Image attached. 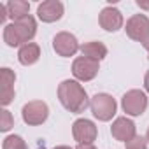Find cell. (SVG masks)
<instances>
[{
  "label": "cell",
  "instance_id": "obj_1",
  "mask_svg": "<svg viewBox=\"0 0 149 149\" xmlns=\"http://www.w3.org/2000/svg\"><path fill=\"white\" fill-rule=\"evenodd\" d=\"M58 100L60 104L72 114H79L90 105V98L86 90L79 84V81L65 79L58 86Z\"/></svg>",
  "mask_w": 149,
  "mask_h": 149
},
{
  "label": "cell",
  "instance_id": "obj_2",
  "mask_svg": "<svg viewBox=\"0 0 149 149\" xmlns=\"http://www.w3.org/2000/svg\"><path fill=\"white\" fill-rule=\"evenodd\" d=\"M37 33V21L33 16H25L21 19H16L4 28V42L11 47L25 46L28 44Z\"/></svg>",
  "mask_w": 149,
  "mask_h": 149
},
{
  "label": "cell",
  "instance_id": "obj_3",
  "mask_svg": "<svg viewBox=\"0 0 149 149\" xmlns=\"http://www.w3.org/2000/svg\"><path fill=\"white\" fill-rule=\"evenodd\" d=\"M90 107H91L93 116H95L98 121H111L112 116L116 114L118 104H116V100H114L111 95H107V93H97V95L91 98Z\"/></svg>",
  "mask_w": 149,
  "mask_h": 149
},
{
  "label": "cell",
  "instance_id": "obj_4",
  "mask_svg": "<svg viewBox=\"0 0 149 149\" xmlns=\"http://www.w3.org/2000/svg\"><path fill=\"white\" fill-rule=\"evenodd\" d=\"M21 116H23V121L30 126H39L42 125L47 116H49V107L46 102L42 100H32L28 104L23 105L21 109Z\"/></svg>",
  "mask_w": 149,
  "mask_h": 149
},
{
  "label": "cell",
  "instance_id": "obj_5",
  "mask_svg": "<svg viewBox=\"0 0 149 149\" xmlns=\"http://www.w3.org/2000/svg\"><path fill=\"white\" fill-rule=\"evenodd\" d=\"M121 105L128 116H140L147 109V95L142 90H130L125 93Z\"/></svg>",
  "mask_w": 149,
  "mask_h": 149
},
{
  "label": "cell",
  "instance_id": "obj_6",
  "mask_svg": "<svg viewBox=\"0 0 149 149\" xmlns=\"http://www.w3.org/2000/svg\"><path fill=\"white\" fill-rule=\"evenodd\" d=\"M98 70H100L98 61H95L91 58H86V56H79L72 63V74H74V77L77 81H91V79H95Z\"/></svg>",
  "mask_w": 149,
  "mask_h": 149
},
{
  "label": "cell",
  "instance_id": "obj_7",
  "mask_svg": "<svg viewBox=\"0 0 149 149\" xmlns=\"http://www.w3.org/2000/svg\"><path fill=\"white\" fill-rule=\"evenodd\" d=\"M53 49L60 56L68 58V56H74L77 51H81V46H79L76 35H72L68 32H60L53 39Z\"/></svg>",
  "mask_w": 149,
  "mask_h": 149
},
{
  "label": "cell",
  "instance_id": "obj_8",
  "mask_svg": "<svg viewBox=\"0 0 149 149\" xmlns=\"http://www.w3.org/2000/svg\"><path fill=\"white\" fill-rule=\"evenodd\" d=\"M72 135H74V140L77 144H93L98 132H97V126H95L93 121H90L86 118H81L77 121H74Z\"/></svg>",
  "mask_w": 149,
  "mask_h": 149
},
{
  "label": "cell",
  "instance_id": "obj_9",
  "mask_svg": "<svg viewBox=\"0 0 149 149\" xmlns=\"http://www.w3.org/2000/svg\"><path fill=\"white\" fill-rule=\"evenodd\" d=\"M63 11H65V7L60 0H46V2L39 4L37 16L44 23H54L63 16Z\"/></svg>",
  "mask_w": 149,
  "mask_h": 149
},
{
  "label": "cell",
  "instance_id": "obj_10",
  "mask_svg": "<svg viewBox=\"0 0 149 149\" xmlns=\"http://www.w3.org/2000/svg\"><path fill=\"white\" fill-rule=\"evenodd\" d=\"M98 23L105 32H118L119 28H123V14L119 9L107 6L102 9V13L98 16Z\"/></svg>",
  "mask_w": 149,
  "mask_h": 149
},
{
  "label": "cell",
  "instance_id": "obj_11",
  "mask_svg": "<svg viewBox=\"0 0 149 149\" xmlns=\"http://www.w3.org/2000/svg\"><path fill=\"white\" fill-rule=\"evenodd\" d=\"M126 35L133 40H142L146 37V33L149 32V18L146 14H135L126 21Z\"/></svg>",
  "mask_w": 149,
  "mask_h": 149
},
{
  "label": "cell",
  "instance_id": "obj_12",
  "mask_svg": "<svg viewBox=\"0 0 149 149\" xmlns=\"http://www.w3.org/2000/svg\"><path fill=\"white\" fill-rule=\"evenodd\" d=\"M111 133L116 140H121V142H130L133 137H137L135 133V123L128 118H116L112 126H111Z\"/></svg>",
  "mask_w": 149,
  "mask_h": 149
},
{
  "label": "cell",
  "instance_id": "obj_13",
  "mask_svg": "<svg viewBox=\"0 0 149 149\" xmlns=\"http://www.w3.org/2000/svg\"><path fill=\"white\" fill-rule=\"evenodd\" d=\"M39 58H40V47L35 42H28L21 46L18 51V60L21 65H33L39 61Z\"/></svg>",
  "mask_w": 149,
  "mask_h": 149
},
{
  "label": "cell",
  "instance_id": "obj_14",
  "mask_svg": "<svg viewBox=\"0 0 149 149\" xmlns=\"http://www.w3.org/2000/svg\"><path fill=\"white\" fill-rule=\"evenodd\" d=\"M81 53L83 56L86 58H91L95 61H100L107 56V46L104 42H98V40H91V42H84L81 46Z\"/></svg>",
  "mask_w": 149,
  "mask_h": 149
},
{
  "label": "cell",
  "instance_id": "obj_15",
  "mask_svg": "<svg viewBox=\"0 0 149 149\" xmlns=\"http://www.w3.org/2000/svg\"><path fill=\"white\" fill-rule=\"evenodd\" d=\"M6 6H7V11H9V18H11L13 21L21 19V18L28 16L30 4H28V2H25V0H9Z\"/></svg>",
  "mask_w": 149,
  "mask_h": 149
},
{
  "label": "cell",
  "instance_id": "obj_16",
  "mask_svg": "<svg viewBox=\"0 0 149 149\" xmlns=\"http://www.w3.org/2000/svg\"><path fill=\"white\" fill-rule=\"evenodd\" d=\"M14 83H16V74L4 67L0 70V90H14Z\"/></svg>",
  "mask_w": 149,
  "mask_h": 149
},
{
  "label": "cell",
  "instance_id": "obj_17",
  "mask_svg": "<svg viewBox=\"0 0 149 149\" xmlns=\"http://www.w3.org/2000/svg\"><path fill=\"white\" fill-rule=\"evenodd\" d=\"M2 149H28V146L19 135H9L4 139Z\"/></svg>",
  "mask_w": 149,
  "mask_h": 149
},
{
  "label": "cell",
  "instance_id": "obj_18",
  "mask_svg": "<svg viewBox=\"0 0 149 149\" xmlns=\"http://www.w3.org/2000/svg\"><path fill=\"white\" fill-rule=\"evenodd\" d=\"M13 126H14L13 114L7 109H2V111H0V130H2V132H9Z\"/></svg>",
  "mask_w": 149,
  "mask_h": 149
},
{
  "label": "cell",
  "instance_id": "obj_19",
  "mask_svg": "<svg viewBox=\"0 0 149 149\" xmlns=\"http://www.w3.org/2000/svg\"><path fill=\"white\" fill-rule=\"evenodd\" d=\"M126 149H147V144H146V139L144 137H133L130 142H126Z\"/></svg>",
  "mask_w": 149,
  "mask_h": 149
},
{
  "label": "cell",
  "instance_id": "obj_20",
  "mask_svg": "<svg viewBox=\"0 0 149 149\" xmlns=\"http://www.w3.org/2000/svg\"><path fill=\"white\" fill-rule=\"evenodd\" d=\"M140 44H142V46H144V49L149 53V32H147V33H146V37L140 40Z\"/></svg>",
  "mask_w": 149,
  "mask_h": 149
},
{
  "label": "cell",
  "instance_id": "obj_21",
  "mask_svg": "<svg viewBox=\"0 0 149 149\" xmlns=\"http://www.w3.org/2000/svg\"><path fill=\"white\" fill-rule=\"evenodd\" d=\"M76 149H97V147L93 144H77Z\"/></svg>",
  "mask_w": 149,
  "mask_h": 149
},
{
  "label": "cell",
  "instance_id": "obj_22",
  "mask_svg": "<svg viewBox=\"0 0 149 149\" xmlns=\"http://www.w3.org/2000/svg\"><path fill=\"white\" fill-rule=\"evenodd\" d=\"M137 6H139L140 9H146V11H149V2H142V0H137Z\"/></svg>",
  "mask_w": 149,
  "mask_h": 149
},
{
  "label": "cell",
  "instance_id": "obj_23",
  "mask_svg": "<svg viewBox=\"0 0 149 149\" xmlns=\"http://www.w3.org/2000/svg\"><path fill=\"white\" fill-rule=\"evenodd\" d=\"M144 88H146V91L149 93V70L146 72V77H144Z\"/></svg>",
  "mask_w": 149,
  "mask_h": 149
},
{
  "label": "cell",
  "instance_id": "obj_24",
  "mask_svg": "<svg viewBox=\"0 0 149 149\" xmlns=\"http://www.w3.org/2000/svg\"><path fill=\"white\" fill-rule=\"evenodd\" d=\"M53 149H72L70 146H56V147H53Z\"/></svg>",
  "mask_w": 149,
  "mask_h": 149
},
{
  "label": "cell",
  "instance_id": "obj_25",
  "mask_svg": "<svg viewBox=\"0 0 149 149\" xmlns=\"http://www.w3.org/2000/svg\"><path fill=\"white\" fill-rule=\"evenodd\" d=\"M146 140H149V128H147V133H146Z\"/></svg>",
  "mask_w": 149,
  "mask_h": 149
}]
</instances>
